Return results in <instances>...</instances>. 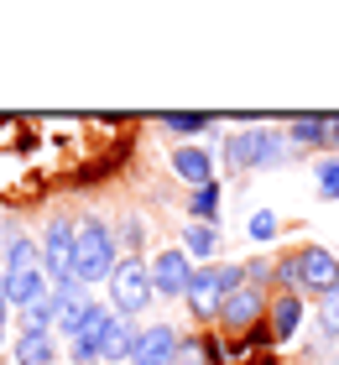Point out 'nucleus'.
Segmentation results:
<instances>
[{
  "label": "nucleus",
  "instance_id": "f257e3e1",
  "mask_svg": "<svg viewBox=\"0 0 339 365\" xmlns=\"http://www.w3.org/2000/svg\"><path fill=\"white\" fill-rule=\"evenodd\" d=\"M121 267V240L110 235L105 220H79L74 235V282L79 287H94V282H110V272Z\"/></svg>",
  "mask_w": 339,
  "mask_h": 365
},
{
  "label": "nucleus",
  "instance_id": "f03ea898",
  "mask_svg": "<svg viewBox=\"0 0 339 365\" xmlns=\"http://www.w3.org/2000/svg\"><path fill=\"white\" fill-rule=\"evenodd\" d=\"M246 282V267H235V261H214V267H198L193 272V282H188V308H193V319L198 324H209V319H219V308H225V297L235 292Z\"/></svg>",
  "mask_w": 339,
  "mask_h": 365
},
{
  "label": "nucleus",
  "instance_id": "7ed1b4c3",
  "mask_svg": "<svg viewBox=\"0 0 339 365\" xmlns=\"http://www.w3.org/2000/svg\"><path fill=\"white\" fill-rule=\"evenodd\" d=\"M151 297H157V292H151V272H146L136 256L121 261V267L110 272V308L121 313V319H136V313H141Z\"/></svg>",
  "mask_w": 339,
  "mask_h": 365
},
{
  "label": "nucleus",
  "instance_id": "20e7f679",
  "mask_svg": "<svg viewBox=\"0 0 339 365\" xmlns=\"http://www.w3.org/2000/svg\"><path fill=\"white\" fill-rule=\"evenodd\" d=\"M146 272H151V292H157V297H183L198 267L188 261V251H183V245H167V251L151 256Z\"/></svg>",
  "mask_w": 339,
  "mask_h": 365
},
{
  "label": "nucleus",
  "instance_id": "39448f33",
  "mask_svg": "<svg viewBox=\"0 0 339 365\" xmlns=\"http://www.w3.org/2000/svg\"><path fill=\"white\" fill-rule=\"evenodd\" d=\"M74 235H79L74 220H53V225H47V235H42V245H37L47 277H58V282L74 277Z\"/></svg>",
  "mask_w": 339,
  "mask_h": 365
},
{
  "label": "nucleus",
  "instance_id": "423d86ee",
  "mask_svg": "<svg viewBox=\"0 0 339 365\" xmlns=\"http://www.w3.org/2000/svg\"><path fill=\"white\" fill-rule=\"evenodd\" d=\"M178 329L173 324H146L136 334V350H131V365H173L178 360Z\"/></svg>",
  "mask_w": 339,
  "mask_h": 365
},
{
  "label": "nucleus",
  "instance_id": "0eeeda50",
  "mask_svg": "<svg viewBox=\"0 0 339 365\" xmlns=\"http://www.w3.org/2000/svg\"><path fill=\"white\" fill-rule=\"evenodd\" d=\"M298 272H303V287L308 292H339V261L334 251H324V245H303L298 251Z\"/></svg>",
  "mask_w": 339,
  "mask_h": 365
},
{
  "label": "nucleus",
  "instance_id": "6e6552de",
  "mask_svg": "<svg viewBox=\"0 0 339 365\" xmlns=\"http://www.w3.org/2000/svg\"><path fill=\"white\" fill-rule=\"evenodd\" d=\"M115 319V308H89V319L79 324V334H74V365H99V339H105V329Z\"/></svg>",
  "mask_w": 339,
  "mask_h": 365
},
{
  "label": "nucleus",
  "instance_id": "1a4fd4ad",
  "mask_svg": "<svg viewBox=\"0 0 339 365\" xmlns=\"http://www.w3.org/2000/svg\"><path fill=\"white\" fill-rule=\"evenodd\" d=\"M89 308H94V303H89V287H79L74 277L58 282V324H53V329H63V334L74 339V334H79V324L89 319Z\"/></svg>",
  "mask_w": 339,
  "mask_h": 365
},
{
  "label": "nucleus",
  "instance_id": "9d476101",
  "mask_svg": "<svg viewBox=\"0 0 339 365\" xmlns=\"http://www.w3.org/2000/svg\"><path fill=\"white\" fill-rule=\"evenodd\" d=\"M261 308H266V297L261 287H251V282H241L230 297H225V308H219V319H225V329H251L261 319Z\"/></svg>",
  "mask_w": 339,
  "mask_h": 365
},
{
  "label": "nucleus",
  "instance_id": "9b49d317",
  "mask_svg": "<svg viewBox=\"0 0 339 365\" xmlns=\"http://www.w3.org/2000/svg\"><path fill=\"white\" fill-rule=\"evenodd\" d=\"M11 355L16 365H58V339H53V329H21L11 344Z\"/></svg>",
  "mask_w": 339,
  "mask_h": 365
},
{
  "label": "nucleus",
  "instance_id": "f8f14e48",
  "mask_svg": "<svg viewBox=\"0 0 339 365\" xmlns=\"http://www.w3.org/2000/svg\"><path fill=\"white\" fill-rule=\"evenodd\" d=\"M47 292H53V277H47L42 267H31V272H11L6 277V303L11 308H31V303H37V297H47Z\"/></svg>",
  "mask_w": 339,
  "mask_h": 365
},
{
  "label": "nucleus",
  "instance_id": "ddd939ff",
  "mask_svg": "<svg viewBox=\"0 0 339 365\" xmlns=\"http://www.w3.org/2000/svg\"><path fill=\"white\" fill-rule=\"evenodd\" d=\"M298 329H303V303H298V292H282L277 303H271V339L293 344Z\"/></svg>",
  "mask_w": 339,
  "mask_h": 365
},
{
  "label": "nucleus",
  "instance_id": "4468645a",
  "mask_svg": "<svg viewBox=\"0 0 339 365\" xmlns=\"http://www.w3.org/2000/svg\"><path fill=\"white\" fill-rule=\"evenodd\" d=\"M136 334H141V329H131V319H121V313H115V319H110V329H105V339H99V360H110V365L131 360V350H136Z\"/></svg>",
  "mask_w": 339,
  "mask_h": 365
},
{
  "label": "nucleus",
  "instance_id": "2eb2a0df",
  "mask_svg": "<svg viewBox=\"0 0 339 365\" xmlns=\"http://www.w3.org/2000/svg\"><path fill=\"white\" fill-rule=\"evenodd\" d=\"M173 173L183 182H193V188H203V182H214V157L198 152V146H178L173 152Z\"/></svg>",
  "mask_w": 339,
  "mask_h": 365
},
{
  "label": "nucleus",
  "instance_id": "dca6fc26",
  "mask_svg": "<svg viewBox=\"0 0 339 365\" xmlns=\"http://www.w3.org/2000/svg\"><path fill=\"white\" fill-rule=\"evenodd\" d=\"M183 251H188V261H214L219 256V225H193L183 230Z\"/></svg>",
  "mask_w": 339,
  "mask_h": 365
},
{
  "label": "nucleus",
  "instance_id": "f3484780",
  "mask_svg": "<svg viewBox=\"0 0 339 365\" xmlns=\"http://www.w3.org/2000/svg\"><path fill=\"white\" fill-rule=\"evenodd\" d=\"M287 157H293V141H287L282 130L256 125V168H282Z\"/></svg>",
  "mask_w": 339,
  "mask_h": 365
},
{
  "label": "nucleus",
  "instance_id": "a211bd4d",
  "mask_svg": "<svg viewBox=\"0 0 339 365\" xmlns=\"http://www.w3.org/2000/svg\"><path fill=\"white\" fill-rule=\"evenodd\" d=\"M0 251H6V267H0V272H31V267H42V251H37V245H31L26 235H11L6 245H0Z\"/></svg>",
  "mask_w": 339,
  "mask_h": 365
},
{
  "label": "nucleus",
  "instance_id": "6ab92c4d",
  "mask_svg": "<svg viewBox=\"0 0 339 365\" xmlns=\"http://www.w3.org/2000/svg\"><path fill=\"white\" fill-rule=\"evenodd\" d=\"M225 162H230L235 173L256 168V130H235V136L225 141Z\"/></svg>",
  "mask_w": 339,
  "mask_h": 365
},
{
  "label": "nucleus",
  "instance_id": "aec40b11",
  "mask_svg": "<svg viewBox=\"0 0 339 365\" xmlns=\"http://www.w3.org/2000/svg\"><path fill=\"white\" fill-rule=\"evenodd\" d=\"M58 324V282H53V292L37 297L26 313H21V329H53Z\"/></svg>",
  "mask_w": 339,
  "mask_h": 365
},
{
  "label": "nucleus",
  "instance_id": "412c9836",
  "mask_svg": "<svg viewBox=\"0 0 339 365\" xmlns=\"http://www.w3.org/2000/svg\"><path fill=\"white\" fill-rule=\"evenodd\" d=\"M193 225H219V182H203L193 188Z\"/></svg>",
  "mask_w": 339,
  "mask_h": 365
},
{
  "label": "nucleus",
  "instance_id": "4be33fe9",
  "mask_svg": "<svg viewBox=\"0 0 339 365\" xmlns=\"http://www.w3.org/2000/svg\"><path fill=\"white\" fill-rule=\"evenodd\" d=\"M287 141L293 146H324V115H298L287 125Z\"/></svg>",
  "mask_w": 339,
  "mask_h": 365
},
{
  "label": "nucleus",
  "instance_id": "5701e85b",
  "mask_svg": "<svg viewBox=\"0 0 339 365\" xmlns=\"http://www.w3.org/2000/svg\"><path fill=\"white\" fill-rule=\"evenodd\" d=\"M162 125L173 130V136H198V130L214 125V115H203V110H178V115H162Z\"/></svg>",
  "mask_w": 339,
  "mask_h": 365
},
{
  "label": "nucleus",
  "instance_id": "b1692460",
  "mask_svg": "<svg viewBox=\"0 0 339 365\" xmlns=\"http://www.w3.org/2000/svg\"><path fill=\"white\" fill-rule=\"evenodd\" d=\"M246 230H251V240H256V245H266L271 235H277V214H271V209H256Z\"/></svg>",
  "mask_w": 339,
  "mask_h": 365
},
{
  "label": "nucleus",
  "instance_id": "393cba45",
  "mask_svg": "<svg viewBox=\"0 0 339 365\" xmlns=\"http://www.w3.org/2000/svg\"><path fill=\"white\" fill-rule=\"evenodd\" d=\"M173 365H209V344H203V339H183Z\"/></svg>",
  "mask_w": 339,
  "mask_h": 365
},
{
  "label": "nucleus",
  "instance_id": "a878e982",
  "mask_svg": "<svg viewBox=\"0 0 339 365\" xmlns=\"http://www.w3.org/2000/svg\"><path fill=\"white\" fill-rule=\"evenodd\" d=\"M271 277H277V282H282V287H287V292H298V287H303V272H298V256H287V261H277V272H271Z\"/></svg>",
  "mask_w": 339,
  "mask_h": 365
},
{
  "label": "nucleus",
  "instance_id": "bb28decb",
  "mask_svg": "<svg viewBox=\"0 0 339 365\" xmlns=\"http://www.w3.org/2000/svg\"><path fill=\"white\" fill-rule=\"evenodd\" d=\"M318 193L339 198V162H318Z\"/></svg>",
  "mask_w": 339,
  "mask_h": 365
},
{
  "label": "nucleus",
  "instance_id": "cd10ccee",
  "mask_svg": "<svg viewBox=\"0 0 339 365\" xmlns=\"http://www.w3.org/2000/svg\"><path fill=\"white\" fill-rule=\"evenodd\" d=\"M318 324H324V334H339V292H324V308H318Z\"/></svg>",
  "mask_w": 339,
  "mask_h": 365
},
{
  "label": "nucleus",
  "instance_id": "c85d7f7f",
  "mask_svg": "<svg viewBox=\"0 0 339 365\" xmlns=\"http://www.w3.org/2000/svg\"><path fill=\"white\" fill-rule=\"evenodd\" d=\"M121 240L131 245V256H136V245H141V220H136V214H126V225H121Z\"/></svg>",
  "mask_w": 339,
  "mask_h": 365
},
{
  "label": "nucleus",
  "instance_id": "c756f323",
  "mask_svg": "<svg viewBox=\"0 0 339 365\" xmlns=\"http://www.w3.org/2000/svg\"><path fill=\"white\" fill-rule=\"evenodd\" d=\"M324 146H339V115H324Z\"/></svg>",
  "mask_w": 339,
  "mask_h": 365
},
{
  "label": "nucleus",
  "instance_id": "7c9ffc66",
  "mask_svg": "<svg viewBox=\"0 0 339 365\" xmlns=\"http://www.w3.org/2000/svg\"><path fill=\"white\" fill-rule=\"evenodd\" d=\"M6 308L11 303H6V272H0V344H6Z\"/></svg>",
  "mask_w": 339,
  "mask_h": 365
}]
</instances>
